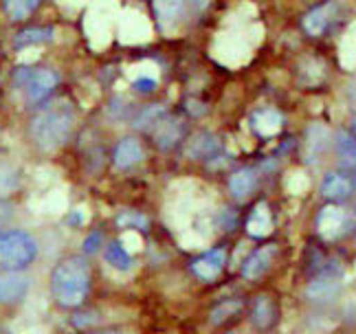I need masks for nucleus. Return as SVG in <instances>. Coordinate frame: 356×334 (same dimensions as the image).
<instances>
[{
    "instance_id": "obj_15",
    "label": "nucleus",
    "mask_w": 356,
    "mask_h": 334,
    "mask_svg": "<svg viewBox=\"0 0 356 334\" xmlns=\"http://www.w3.org/2000/svg\"><path fill=\"white\" fill-rule=\"evenodd\" d=\"M332 11H334V3H323V5H317L314 9H310L304 18V29L310 33V35H321L327 24H330V18H332Z\"/></svg>"
},
{
    "instance_id": "obj_23",
    "label": "nucleus",
    "mask_w": 356,
    "mask_h": 334,
    "mask_svg": "<svg viewBox=\"0 0 356 334\" xmlns=\"http://www.w3.org/2000/svg\"><path fill=\"white\" fill-rule=\"evenodd\" d=\"M165 117H170L165 106H159V104L147 106L145 110H141V115L134 119V128H136V130H143V132H147V130H152V132H154V128H156V125H159L163 119H165Z\"/></svg>"
},
{
    "instance_id": "obj_30",
    "label": "nucleus",
    "mask_w": 356,
    "mask_h": 334,
    "mask_svg": "<svg viewBox=\"0 0 356 334\" xmlns=\"http://www.w3.org/2000/svg\"><path fill=\"white\" fill-rule=\"evenodd\" d=\"M128 77L130 79H139V77H149V79H156L159 77V66L154 62H141V64H134L128 68Z\"/></svg>"
},
{
    "instance_id": "obj_34",
    "label": "nucleus",
    "mask_w": 356,
    "mask_h": 334,
    "mask_svg": "<svg viewBox=\"0 0 356 334\" xmlns=\"http://www.w3.org/2000/svg\"><path fill=\"white\" fill-rule=\"evenodd\" d=\"M11 216H13L11 207H9L7 202L0 200V229H5V225L11 220Z\"/></svg>"
},
{
    "instance_id": "obj_26",
    "label": "nucleus",
    "mask_w": 356,
    "mask_h": 334,
    "mask_svg": "<svg viewBox=\"0 0 356 334\" xmlns=\"http://www.w3.org/2000/svg\"><path fill=\"white\" fill-rule=\"evenodd\" d=\"M104 257H106V262L111 264L113 269H117V271H130V269H132V255H130L128 250L123 248L119 242L108 244Z\"/></svg>"
},
{
    "instance_id": "obj_37",
    "label": "nucleus",
    "mask_w": 356,
    "mask_h": 334,
    "mask_svg": "<svg viewBox=\"0 0 356 334\" xmlns=\"http://www.w3.org/2000/svg\"><path fill=\"white\" fill-rule=\"evenodd\" d=\"M92 334H119V332H115V330H102V332H92Z\"/></svg>"
},
{
    "instance_id": "obj_13",
    "label": "nucleus",
    "mask_w": 356,
    "mask_h": 334,
    "mask_svg": "<svg viewBox=\"0 0 356 334\" xmlns=\"http://www.w3.org/2000/svg\"><path fill=\"white\" fill-rule=\"evenodd\" d=\"M143 148H141V143L136 141V138H121V141L117 143V148H115V154H113V159H115V165L119 167V170H130L132 165H136L139 161H143Z\"/></svg>"
},
{
    "instance_id": "obj_22",
    "label": "nucleus",
    "mask_w": 356,
    "mask_h": 334,
    "mask_svg": "<svg viewBox=\"0 0 356 334\" xmlns=\"http://www.w3.org/2000/svg\"><path fill=\"white\" fill-rule=\"evenodd\" d=\"M334 143H337L341 165H343L350 174L356 176V138L350 132H339Z\"/></svg>"
},
{
    "instance_id": "obj_16",
    "label": "nucleus",
    "mask_w": 356,
    "mask_h": 334,
    "mask_svg": "<svg viewBox=\"0 0 356 334\" xmlns=\"http://www.w3.org/2000/svg\"><path fill=\"white\" fill-rule=\"evenodd\" d=\"M220 152V141L211 132H200L189 141L187 145V157L189 159H211L213 154Z\"/></svg>"
},
{
    "instance_id": "obj_32",
    "label": "nucleus",
    "mask_w": 356,
    "mask_h": 334,
    "mask_svg": "<svg viewBox=\"0 0 356 334\" xmlns=\"http://www.w3.org/2000/svg\"><path fill=\"white\" fill-rule=\"evenodd\" d=\"M99 246H102V235H99V233H90L88 238L84 240V250H86L88 255L97 253Z\"/></svg>"
},
{
    "instance_id": "obj_35",
    "label": "nucleus",
    "mask_w": 356,
    "mask_h": 334,
    "mask_svg": "<svg viewBox=\"0 0 356 334\" xmlns=\"http://www.w3.org/2000/svg\"><path fill=\"white\" fill-rule=\"evenodd\" d=\"M86 220V212L84 209H75V212H71V216H68V225H79V222Z\"/></svg>"
},
{
    "instance_id": "obj_29",
    "label": "nucleus",
    "mask_w": 356,
    "mask_h": 334,
    "mask_svg": "<svg viewBox=\"0 0 356 334\" xmlns=\"http://www.w3.org/2000/svg\"><path fill=\"white\" fill-rule=\"evenodd\" d=\"M117 225L123 227L126 231H128V229L136 231V229H145V227H147V218L141 216V214H136V212H126V214H121V216L117 218Z\"/></svg>"
},
{
    "instance_id": "obj_10",
    "label": "nucleus",
    "mask_w": 356,
    "mask_h": 334,
    "mask_svg": "<svg viewBox=\"0 0 356 334\" xmlns=\"http://www.w3.org/2000/svg\"><path fill=\"white\" fill-rule=\"evenodd\" d=\"M225 262H227L225 248H211L191 264V271H194L200 280H216V277L222 273Z\"/></svg>"
},
{
    "instance_id": "obj_4",
    "label": "nucleus",
    "mask_w": 356,
    "mask_h": 334,
    "mask_svg": "<svg viewBox=\"0 0 356 334\" xmlns=\"http://www.w3.org/2000/svg\"><path fill=\"white\" fill-rule=\"evenodd\" d=\"M119 18V3L117 0H92L86 11L84 31L92 51H102L111 45L115 22Z\"/></svg>"
},
{
    "instance_id": "obj_1",
    "label": "nucleus",
    "mask_w": 356,
    "mask_h": 334,
    "mask_svg": "<svg viewBox=\"0 0 356 334\" xmlns=\"http://www.w3.org/2000/svg\"><path fill=\"white\" fill-rule=\"evenodd\" d=\"M90 290V267L84 257L62 260L51 275V292L64 308H77Z\"/></svg>"
},
{
    "instance_id": "obj_27",
    "label": "nucleus",
    "mask_w": 356,
    "mask_h": 334,
    "mask_svg": "<svg viewBox=\"0 0 356 334\" xmlns=\"http://www.w3.org/2000/svg\"><path fill=\"white\" fill-rule=\"evenodd\" d=\"M20 187V174L11 165H0V200L11 196Z\"/></svg>"
},
{
    "instance_id": "obj_33",
    "label": "nucleus",
    "mask_w": 356,
    "mask_h": 334,
    "mask_svg": "<svg viewBox=\"0 0 356 334\" xmlns=\"http://www.w3.org/2000/svg\"><path fill=\"white\" fill-rule=\"evenodd\" d=\"M132 86L139 90V93H152L156 86V79H149V77H139V79H132Z\"/></svg>"
},
{
    "instance_id": "obj_39",
    "label": "nucleus",
    "mask_w": 356,
    "mask_h": 334,
    "mask_svg": "<svg viewBox=\"0 0 356 334\" xmlns=\"http://www.w3.org/2000/svg\"><path fill=\"white\" fill-rule=\"evenodd\" d=\"M0 334H3V332H0Z\"/></svg>"
},
{
    "instance_id": "obj_7",
    "label": "nucleus",
    "mask_w": 356,
    "mask_h": 334,
    "mask_svg": "<svg viewBox=\"0 0 356 334\" xmlns=\"http://www.w3.org/2000/svg\"><path fill=\"white\" fill-rule=\"evenodd\" d=\"M22 84H24L29 102H42L44 97H49L53 88L58 86V75L49 71V68H40V71H33V73H24Z\"/></svg>"
},
{
    "instance_id": "obj_25",
    "label": "nucleus",
    "mask_w": 356,
    "mask_h": 334,
    "mask_svg": "<svg viewBox=\"0 0 356 334\" xmlns=\"http://www.w3.org/2000/svg\"><path fill=\"white\" fill-rule=\"evenodd\" d=\"M42 0H5L3 7H5V13L9 16V20H24L29 18L31 13L40 7Z\"/></svg>"
},
{
    "instance_id": "obj_12",
    "label": "nucleus",
    "mask_w": 356,
    "mask_h": 334,
    "mask_svg": "<svg viewBox=\"0 0 356 334\" xmlns=\"http://www.w3.org/2000/svg\"><path fill=\"white\" fill-rule=\"evenodd\" d=\"M183 134H185V123L181 119H174V117H165L154 128V138H156V145L161 150L174 148L183 138Z\"/></svg>"
},
{
    "instance_id": "obj_11",
    "label": "nucleus",
    "mask_w": 356,
    "mask_h": 334,
    "mask_svg": "<svg viewBox=\"0 0 356 334\" xmlns=\"http://www.w3.org/2000/svg\"><path fill=\"white\" fill-rule=\"evenodd\" d=\"M277 253V246L275 244H268V246H262L257 248L255 253H251L249 257L244 260V267H242V275L246 277V280H257V277H262L268 267L273 257H275Z\"/></svg>"
},
{
    "instance_id": "obj_28",
    "label": "nucleus",
    "mask_w": 356,
    "mask_h": 334,
    "mask_svg": "<svg viewBox=\"0 0 356 334\" xmlns=\"http://www.w3.org/2000/svg\"><path fill=\"white\" fill-rule=\"evenodd\" d=\"M240 310H242V301H238V299H231V301H225L220 305H216V308L211 310V324L220 326V324L229 321L231 317H236Z\"/></svg>"
},
{
    "instance_id": "obj_3",
    "label": "nucleus",
    "mask_w": 356,
    "mask_h": 334,
    "mask_svg": "<svg viewBox=\"0 0 356 334\" xmlns=\"http://www.w3.org/2000/svg\"><path fill=\"white\" fill-rule=\"evenodd\" d=\"M38 257V242L22 229L0 231V269L20 273Z\"/></svg>"
},
{
    "instance_id": "obj_19",
    "label": "nucleus",
    "mask_w": 356,
    "mask_h": 334,
    "mask_svg": "<svg viewBox=\"0 0 356 334\" xmlns=\"http://www.w3.org/2000/svg\"><path fill=\"white\" fill-rule=\"evenodd\" d=\"M275 319H277V308H275V303H273L270 297H257L255 303H253V308H251V321L255 328L259 330H266L270 328L273 324H275Z\"/></svg>"
},
{
    "instance_id": "obj_36",
    "label": "nucleus",
    "mask_w": 356,
    "mask_h": 334,
    "mask_svg": "<svg viewBox=\"0 0 356 334\" xmlns=\"http://www.w3.org/2000/svg\"><path fill=\"white\" fill-rule=\"evenodd\" d=\"M207 3H209V0H196V5H198L200 9H204V7H207Z\"/></svg>"
},
{
    "instance_id": "obj_18",
    "label": "nucleus",
    "mask_w": 356,
    "mask_h": 334,
    "mask_svg": "<svg viewBox=\"0 0 356 334\" xmlns=\"http://www.w3.org/2000/svg\"><path fill=\"white\" fill-rule=\"evenodd\" d=\"M251 128L259 136H275L282 130V115L273 108L257 110V113L251 117Z\"/></svg>"
},
{
    "instance_id": "obj_8",
    "label": "nucleus",
    "mask_w": 356,
    "mask_h": 334,
    "mask_svg": "<svg viewBox=\"0 0 356 334\" xmlns=\"http://www.w3.org/2000/svg\"><path fill=\"white\" fill-rule=\"evenodd\" d=\"M154 13L161 31L172 35L185 18V0H154Z\"/></svg>"
},
{
    "instance_id": "obj_2",
    "label": "nucleus",
    "mask_w": 356,
    "mask_h": 334,
    "mask_svg": "<svg viewBox=\"0 0 356 334\" xmlns=\"http://www.w3.org/2000/svg\"><path fill=\"white\" fill-rule=\"evenodd\" d=\"M73 123H75V113L73 106L66 100H60L56 104H51L40 113L33 123H31V136L35 145L42 152H56L60 150L68 136L73 132Z\"/></svg>"
},
{
    "instance_id": "obj_24",
    "label": "nucleus",
    "mask_w": 356,
    "mask_h": 334,
    "mask_svg": "<svg viewBox=\"0 0 356 334\" xmlns=\"http://www.w3.org/2000/svg\"><path fill=\"white\" fill-rule=\"evenodd\" d=\"M56 38V29L51 26H33V29H24L16 35V47H33V45H42V42H51Z\"/></svg>"
},
{
    "instance_id": "obj_6",
    "label": "nucleus",
    "mask_w": 356,
    "mask_h": 334,
    "mask_svg": "<svg viewBox=\"0 0 356 334\" xmlns=\"http://www.w3.org/2000/svg\"><path fill=\"white\" fill-rule=\"evenodd\" d=\"M352 225H354L352 212L337 205H327L317 216V231L325 240H337L341 235H346L352 229Z\"/></svg>"
},
{
    "instance_id": "obj_21",
    "label": "nucleus",
    "mask_w": 356,
    "mask_h": 334,
    "mask_svg": "<svg viewBox=\"0 0 356 334\" xmlns=\"http://www.w3.org/2000/svg\"><path fill=\"white\" fill-rule=\"evenodd\" d=\"M339 290H341L339 277L327 275V277H319V280H314V282L308 286L306 295H308V299H312V301H327V299H332Z\"/></svg>"
},
{
    "instance_id": "obj_9",
    "label": "nucleus",
    "mask_w": 356,
    "mask_h": 334,
    "mask_svg": "<svg viewBox=\"0 0 356 334\" xmlns=\"http://www.w3.org/2000/svg\"><path fill=\"white\" fill-rule=\"evenodd\" d=\"M29 292V277L22 273L7 271L0 275V303H18Z\"/></svg>"
},
{
    "instance_id": "obj_5",
    "label": "nucleus",
    "mask_w": 356,
    "mask_h": 334,
    "mask_svg": "<svg viewBox=\"0 0 356 334\" xmlns=\"http://www.w3.org/2000/svg\"><path fill=\"white\" fill-rule=\"evenodd\" d=\"M152 38V24L139 9H123L119 13V40L123 45H141Z\"/></svg>"
},
{
    "instance_id": "obj_31",
    "label": "nucleus",
    "mask_w": 356,
    "mask_h": 334,
    "mask_svg": "<svg viewBox=\"0 0 356 334\" xmlns=\"http://www.w3.org/2000/svg\"><path fill=\"white\" fill-rule=\"evenodd\" d=\"M119 244L132 255V253H136V250H141V248H143V238H141V233H139V231L128 229V231H123Z\"/></svg>"
},
{
    "instance_id": "obj_17",
    "label": "nucleus",
    "mask_w": 356,
    "mask_h": 334,
    "mask_svg": "<svg viewBox=\"0 0 356 334\" xmlns=\"http://www.w3.org/2000/svg\"><path fill=\"white\" fill-rule=\"evenodd\" d=\"M321 193H323V198L332 202L346 200L352 193V180L343 174H327L321 183Z\"/></svg>"
},
{
    "instance_id": "obj_14",
    "label": "nucleus",
    "mask_w": 356,
    "mask_h": 334,
    "mask_svg": "<svg viewBox=\"0 0 356 334\" xmlns=\"http://www.w3.org/2000/svg\"><path fill=\"white\" fill-rule=\"evenodd\" d=\"M246 233H249L251 238H266V235L273 233V216L268 212L266 202L255 205L251 216L246 218Z\"/></svg>"
},
{
    "instance_id": "obj_20",
    "label": "nucleus",
    "mask_w": 356,
    "mask_h": 334,
    "mask_svg": "<svg viewBox=\"0 0 356 334\" xmlns=\"http://www.w3.org/2000/svg\"><path fill=\"white\" fill-rule=\"evenodd\" d=\"M255 187H257V176L253 170H249V167H246V170H238L234 176L229 178V189L238 200L249 198L255 191Z\"/></svg>"
},
{
    "instance_id": "obj_38",
    "label": "nucleus",
    "mask_w": 356,
    "mask_h": 334,
    "mask_svg": "<svg viewBox=\"0 0 356 334\" xmlns=\"http://www.w3.org/2000/svg\"><path fill=\"white\" fill-rule=\"evenodd\" d=\"M352 136H354V138H356V121H354V123H352Z\"/></svg>"
}]
</instances>
